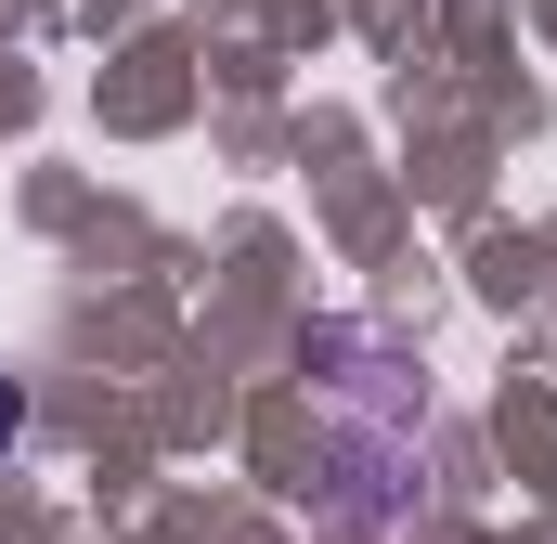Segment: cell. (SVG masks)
I'll return each instance as SVG.
<instances>
[{"label": "cell", "mask_w": 557, "mask_h": 544, "mask_svg": "<svg viewBox=\"0 0 557 544\" xmlns=\"http://www.w3.org/2000/svg\"><path fill=\"white\" fill-rule=\"evenodd\" d=\"M13 428H26V403H13V376H0V441H13Z\"/></svg>", "instance_id": "obj_1"}]
</instances>
